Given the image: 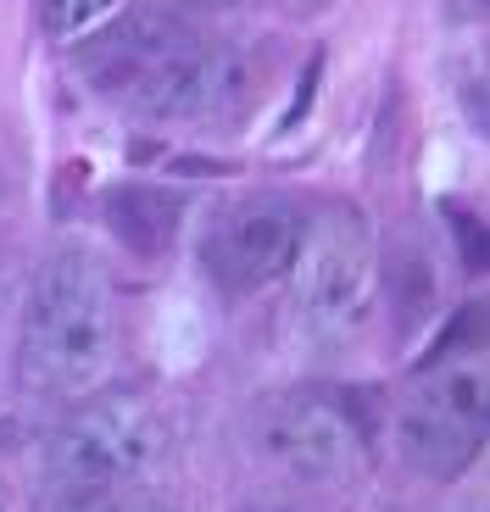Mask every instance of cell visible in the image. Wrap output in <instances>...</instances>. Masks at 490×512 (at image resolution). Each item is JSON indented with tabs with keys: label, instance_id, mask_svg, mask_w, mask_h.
I'll use <instances>...</instances> for the list:
<instances>
[{
	"label": "cell",
	"instance_id": "30bf717a",
	"mask_svg": "<svg viewBox=\"0 0 490 512\" xmlns=\"http://www.w3.org/2000/svg\"><path fill=\"white\" fill-rule=\"evenodd\" d=\"M257 90H262L257 62L240 45H218V51L201 56V101H195V117H207L218 128H240V117L251 112Z\"/></svg>",
	"mask_w": 490,
	"mask_h": 512
},
{
	"label": "cell",
	"instance_id": "3957f363",
	"mask_svg": "<svg viewBox=\"0 0 490 512\" xmlns=\"http://www.w3.org/2000/svg\"><path fill=\"white\" fill-rule=\"evenodd\" d=\"M168 440V418L145 396H95L51 435L45 474L67 496H106L151 474Z\"/></svg>",
	"mask_w": 490,
	"mask_h": 512
},
{
	"label": "cell",
	"instance_id": "277c9868",
	"mask_svg": "<svg viewBox=\"0 0 490 512\" xmlns=\"http://www.w3.org/2000/svg\"><path fill=\"white\" fill-rule=\"evenodd\" d=\"M251 451L296 485H346L368 468V429L323 390H279L251 412Z\"/></svg>",
	"mask_w": 490,
	"mask_h": 512
},
{
	"label": "cell",
	"instance_id": "2e32d148",
	"mask_svg": "<svg viewBox=\"0 0 490 512\" xmlns=\"http://www.w3.org/2000/svg\"><path fill=\"white\" fill-rule=\"evenodd\" d=\"M279 6H284V12H301V17H307V12H318V6H329V0H279Z\"/></svg>",
	"mask_w": 490,
	"mask_h": 512
},
{
	"label": "cell",
	"instance_id": "9a60e30c",
	"mask_svg": "<svg viewBox=\"0 0 490 512\" xmlns=\"http://www.w3.org/2000/svg\"><path fill=\"white\" fill-rule=\"evenodd\" d=\"M168 6H179V12H234L245 0H168Z\"/></svg>",
	"mask_w": 490,
	"mask_h": 512
},
{
	"label": "cell",
	"instance_id": "5bb4252c",
	"mask_svg": "<svg viewBox=\"0 0 490 512\" xmlns=\"http://www.w3.org/2000/svg\"><path fill=\"white\" fill-rule=\"evenodd\" d=\"M446 223H452L457 240H463V262H468V268H485V229L468 218L463 206H446Z\"/></svg>",
	"mask_w": 490,
	"mask_h": 512
},
{
	"label": "cell",
	"instance_id": "ba28073f",
	"mask_svg": "<svg viewBox=\"0 0 490 512\" xmlns=\"http://www.w3.org/2000/svg\"><path fill=\"white\" fill-rule=\"evenodd\" d=\"M201 56H207V51L184 34L179 45H168V51L145 67L140 84L123 95V106H129V112H140V117H156V123L195 117V101H201Z\"/></svg>",
	"mask_w": 490,
	"mask_h": 512
},
{
	"label": "cell",
	"instance_id": "52a82bcc",
	"mask_svg": "<svg viewBox=\"0 0 490 512\" xmlns=\"http://www.w3.org/2000/svg\"><path fill=\"white\" fill-rule=\"evenodd\" d=\"M179 39H184V28L173 23V17H162V12H129L123 23H112L106 34H95L90 45L78 51V67H84V78H90V90L123 101V95L140 84L145 67L168 51V45H179Z\"/></svg>",
	"mask_w": 490,
	"mask_h": 512
},
{
	"label": "cell",
	"instance_id": "5b68a950",
	"mask_svg": "<svg viewBox=\"0 0 490 512\" xmlns=\"http://www.w3.org/2000/svg\"><path fill=\"white\" fill-rule=\"evenodd\" d=\"M490 429L485 362H457L424 379L396 412V451L429 479H457L474 468Z\"/></svg>",
	"mask_w": 490,
	"mask_h": 512
},
{
	"label": "cell",
	"instance_id": "8fae6325",
	"mask_svg": "<svg viewBox=\"0 0 490 512\" xmlns=\"http://www.w3.org/2000/svg\"><path fill=\"white\" fill-rule=\"evenodd\" d=\"M117 12V0H39V28L51 39H84Z\"/></svg>",
	"mask_w": 490,
	"mask_h": 512
},
{
	"label": "cell",
	"instance_id": "6da1fadb",
	"mask_svg": "<svg viewBox=\"0 0 490 512\" xmlns=\"http://www.w3.org/2000/svg\"><path fill=\"white\" fill-rule=\"evenodd\" d=\"M112 368V284L84 245L39 262L23 307V379L45 396H84Z\"/></svg>",
	"mask_w": 490,
	"mask_h": 512
},
{
	"label": "cell",
	"instance_id": "7c38bea8",
	"mask_svg": "<svg viewBox=\"0 0 490 512\" xmlns=\"http://www.w3.org/2000/svg\"><path fill=\"white\" fill-rule=\"evenodd\" d=\"M234 512H329V507H318L312 496H296V490H245L234 501Z\"/></svg>",
	"mask_w": 490,
	"mask_h": 512
},
{
	"label": "cell",
	"instance_id": "4fadbf2b",
	"mask_svg": "<svg viewBox=\"0 0 490 512\" xmlns=\"http://www.w3.org/2000/svg\"><path fill=\"white\" fill-rule=\"evenodd\" d=\"M78 512H184V507H173L162 496H140V490H106V496H95L90 507H78Z\"/></svg>",
	"mask_w": 490,
	"mask_h": 512
},
{
	"label": "cell",
	"instance_id": "7a4b0ae2",
	"mask_svg": "<svg viewBox=\"0 0 490 512\" xmlns=\"http://www.w3.org/2000/svg\"><path fill=\"white\" fill-rule=\"evenodd\" d=\"M296 318L318 340L357 334L374 318L379 295V245L357 206H323L301 223L296 245Z\"/></svg>",
	"mask_w": 490,
	"mask_h": 512
},
{
	"label": "cell",
	"instance_id": "9c48e42d",
	"mask_svg": "<svg viewBox=\"0 0 490 512\" xmlns=\"http://www.w3.org/2000/svg\"><path fill=\"white\" fill-rule=\"evenodd\" d=\"M106 229L129 245L134 256H162L179 240V201L168 190H151V184H117L106 190Z\"/></svg>",
	"mask_w": 490,
	"mask_h": 512
},
{
	"label": "cell",
	"instance_id": "8992f818",
	"mask_svg": "<svg viewBox=\"0 0 490 512\" xmlns=\"http://www.w3.org/2000/svg\"><path fill=\"white\" fill-rule=\"evenodd\" d=\"M301 223H307V212L290 195H245V201L223 206V218L207 234L212 279L234 295L284 279L296 262Z\"/></svg>",
	"mask_w": 490,
	"mask_h": 512
}]
</instances>
